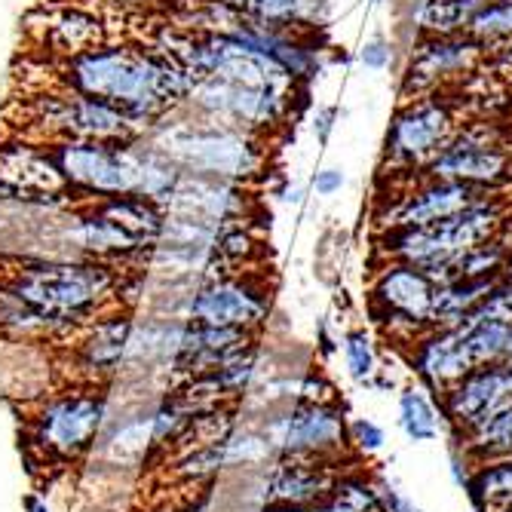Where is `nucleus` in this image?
Returning a JSON list of instances; mask_svg holds the SVG:
<instances>
[{"label":"nucleus","instance_id":"28","mask_svg":"<svg viewBox=\"0 0 512 512\" xmlns=\"http://www.w3.org/2000/svg\"><path fill=\"white\" fill-rule=\"evenodd\" d=\"M460 448L467 451L476 463L512 454V405L506 411H500L497 417H491L488 424L463 433Z\"/></svg>","mask_w":512,"mask_h":512},{"label":"nucleus","instance_id":"18","mask_svg":"<svg viewBox=\"0 0 512 512\" xmlns=\"http://www.w3.org/2000/svg\"><path fill=\"white\" fill-rule=\"evenodd\" d=\"M255 344H258V335H252V332L221 329V325H203V322L184 319L178 350L169 365L172 387L191 381V378H200V375H209V371L221 368L230 359H237L240 353H246Z\"/></svg>","mask_w":512,"mask_h":512},{"label":"nucleus","instance_id":"29","mask_svg":"<svg viewBox=\"0 0 512 512\" xmlns=\"http://www.w3.org/2000/svg\"><path fill=\"white\" fill-rule=\"evenodd\" d=\"M252 22L273 28H301L310 19V0H221Z\"/></svg>","mask_w":512,"mask_h":512},{"label":"nucleus","instance_id":"36","mask_svg":"<svg viewBox=\"0 0 512 512\" xmlns=\"http://www.w3.org/2000/svg\"><path fill=\"white\" fill-rule=\"evenodd\" d=\"M488 65L497 68V71H503V74H512V40L503 43V46H497V50L488 56Z\"/></svg>","mask_w":512,"mask_h":512},{"label":"nucleus","instance_id":"7","mask_svg":"<svg viewBox=\"0 0 512 512\" xmlns=\"http://www.w3.org/2000/svg\"><path fill=\"white\" fill-rule=\"evenodd\" d=\"M292 102H295V89L249 86V83H230L218 77H194V86L188 92L184 108L264 138L267 132L279 129L289 120Z\"/></svg>","mask_w":512,"mask_h":512},{"label":"nucleus","instance_id":"25","mask_svg":"<svg viewBox=\"0 0 512 512\" xmlns=\"http://www.w3.org/2000/svg\"><path fill=\"white\" fill-rule=\"evenodd\" d=\"M463 491L470 494L476 512H503L512 506V454L476 463Z\"/></svg>","mask_w":512,"mask_h":512},{"label":"nucleus","instance_id":"35","mask_svg":"<svg viewBox=\"0 0 512 512\" xmlns=\"http://www.w3.org/2000/svg\"><path fill=\"white\" fill-rule=\"evenodd\" d=\"M313 188H316V194H319V197H332V194H338V191L344 188V172H341V169H335V166L316 172Z\"/></svg>","mask_w":512,"mask_h":512},{"label":"nucleus","instance_id":"4","mask_svg":"<svg viewBox=\"0 0 512 512\" xmlns=\"http://www.w3.org/2000/svg\"><path fill=\"white\" fill-rule=\"evenodd\" d=\"M108 387L68 384L46 393L28 414V451L46 470H68L96 451L108 427Z\"/></svg>","mask_w":512,"mask_h":512},{"label":"nucleus","instance_id":"8","mask_svg":"<svg viewBox=\"0 0 512 512\" xmlns=\"http://www.w3.org/2000/svg\"><path fill=\"white\" fill-rule=\"evenodd\" d=\"M509 129L497 120L460 126L451 142L427 163V178L460 181L482 191H497L512 178Z\"/></svg>","mask_w":512,"mask_h":512},{"label":"nucleus","instance_id":"34","mask_svg":"<svg viewBox=\"0 0 512 512\" xmlns=\"http://www.w3.org/2000/svg\"><path fill=\"white\" fill-rule=\"evenodd\" d=\"M390 59H393V46L384 37H371L359 53V62L371 71H384L390 65Z\"/></svg>","mask_w":512,"mask_h":512},{"label":"nucleus","instance_id":"12","mask_svg":"<svg viewBox=\"0 0 512 512\" xmlns=\"http://www.w3.org/2000/svg\"><path fill=\"white\" fill-rule=\"evenodd\" d=\"M460 129L454 105L442 96L408 99L387 129V166L393 172L427 169V163L451 142Z\"/></svg>","mask_w":512,"mask_h":512},{"label":"nucleus","instance_id":"26","mask_svg":"<svg viewBox=\"0 0 512 512\" xmlns=\"http://www.w3.org/2000/svg\"><path fill=\"white\" fill-rule=\"evenodd\" d=\"M488 4L491 0H421L414 7V28L421 34H467Z\"/></svg>","mask_w":512,"mask_h":512},{"label":"nucleus","instance_id":"10","mask_svg":"<svg viewBox=\"0 0 512 512\" xmlns=\"http://www.w3.org/2000/svg\"><path fill=\"white\" fill-rule=\"evenodd\" d=\"M439 283L421 267L390 261L381 267L371 286V313L384 329L405 344H414L424 332H430V313Z\"/></svg>","mask_w":512,"mask_h":512},{"label":"nucleus","instance_id":"43","mask_svg":"<svg viewBox=\"0 0 512 512\" xmlns=\"http://www.w3.org/2000/svg\"><path fill=\"white\" fill-rule=\"evenodd\" d=\"M371 4H384V0H371Z\"/></svg>","mask_w":512,"mask_h":512},{"label":"nucleus","instance_id":"41","mask_svg":"<svg viewBox=\"0 0 512 512\" xmlns=\"http://www.w3.org/2000/svg\"><path fill=\"white\" fill-rule=\"evenodd\" d=\"M25 512H50V506H46V500H40V497H28Z\"/></svg>","mask_w":512,"mask_h":512},{"label":"nucleus","instance_id":"14","mask_svg":"<svg viewBox=\"0 0 512 512\" xmlns=\"http://www.w3.org/2000/svg\"><path fill=\"white\" fill-rule=\"evenodd\" d=\"M0 203L77 206L65 191L50 145L22 135L0 142Z\"/></svg>","mask_w":512,"mask_h":512},{"label":"nucleus","instance_id":"30","mask_svg":"<svg viewBox=\"0 0 512 512\" xmlns=\"http://www.w3.org/2000/svg\"><path fill=\"white\" fill-rule=\"evenodd\" d=\"M344 365L356 384H371L378 375V353L365 329H350L344 335Z\"/></svg>","mask_w":512,"mask_h":512},{"label":"nucleus","instance_id":"22","mask_svg":"<svg viewBox=\"0 0 512 512\" xmlns=\"http://www.w3.org/2000/svg\"><path fill=\"white\" fill-rule=\"evenodd\" d=\"M74 338L71 329L62 322L40 313L34 304H28L22 295H16L4 279H0V341L4 344H68Z\"/></svg>","mask_w":512,"mask_h":512},{"label":"nucleus","instance_id":"9","mask_svg":"<svg viewBox=\"0 0 512 512\" xmlns=\"http://www.w3.org/2000/svg\"><path fill=\"white\" fill-rule=\"evenodd\" d=\"M270 316V292L249 270L209 276L191 286L184 295L181 319L221 325V329H243L258 335Z\"/></svg>","mask_w":512,"mask_h":512},{"label":"nucleus","instance_id":"6","mask_svg":"<svg viewBox=\"0 0 512 512\" xmlns=\"http://www.w3.org/2000/svg\"><path fill=\"white\" fill-rule=\"evenodd\" d=\"M22 129L16 135L34 138V142H68V138H96V142H129L142 138L148 129L129 111L89 99L53 80L50 89H31L22 96Z\"/></svg>","mask_w":512,"mask_h":512},{"label":"nucleus","instance_id":"24","mask_svg":"<svg viewBox=\"0 0 512 512\" xmlns=\"http://www.w3.org/2000/svg\"><path fill=\"white\" fill-rule=\"evenodd\" d=\"M497 286V276H470V279H451L436 289L430 325L433 329H445V325H457L467 319Z\"/></svg>","mask_w":512,"mask_h":512},{"label":"nucleus","instance_id":"3","mask_svg":"<svg viewBox=\"0 0 512 512\" xmlns=\"http://www.w3.org/2000/svg\"><path fill=\"white\" fill-rule=\"evenodd\" d=\"M145 138L188 175L230 178L249 184L267 166L261 135L218 123L184 105L160 117Z\"/></svg>","mask_w":512,"mask_h":512},{"label":"nucleus","instance_id":"31","mask_svg":"<svg viewBox=\"0 0 512 512\" xmlns=\"http://www.w3.org/2000/svg\"><path fill=\"white\" fill-rule=\"evenodd\" d=\"M470 34L488 46L512 40V0H491V4L473 19Z\"/></svg>","mask_w":512,"mask_h":512},{"label":"nucleus","instance_id":"21","mask_svg":"<svg viewBox=\"0 0 512 512\" xmlns=\"http://www.w3.org/2000/svg\"><path fill=\"white\" fill-rule=\"evenodd\" d=\"M341 473L332 460L307 457H276L264 479V503L313 506L332 494V485Z\"/></svg>","mask_w":512,"mask_h":512},{"label":"nucleus","instance_id":"1","mask_svg":"<svg viewBox=\"0 0 512 512\" xmlns=\"http://www.w3.org/2000/svg\"><path fill=\"white\" fill-rule=\"evenodd\" d=\"M56 83L129 111L145 129L188 102L194 77L151 43L105 40L56 62Z\"/></svg>","mask_w":512,"mask_h":512},{"label":"nucleus","instance_id":"42","mask_svg":"<svg viewBox=\"0 0 512 512\" xmlns=\"http://www.w3.org/2000/svg\"><path fill=\"white\" fill-rule=\"evenodd\" d=\"M506 362H512V344H509V353H506Z\"/></svg>","mask_w":512,"mask_h":512},{"label":"nucleus","instance_id":"27","mask_svg":"<svg viewBox=\"0 0 512 512\" xmlns=\"http://www.w3.org/2000/svg\"><path fill=\"white\" fill-rule=\"evenodd\" d=\"M399 430L408 442H433L445 430V414L424 384L399 393Z\"/></svg>","mask_w":512,"mask_h":512},{"label":"nucleus","instance_id":"15","mask_svg":"<svg viewBox=\"0 0 512 512\" xmlns=\"http://www.w3.org/2000/svg\"><path fill=\"white\" fill-rule=\"evenodd\" d=\"M488 56H491V46L473 37L470 31L467 34H424L408 59L402 92L411 99L430 96L436 86L473 71Z\"/></svg>","mask_w":512,"mask_h":512},{"label":"nucleus","instance_id":"13","mask_svg":"<svg viewBox=\"0 0 512 512\" xmlns=\"http://www.w3.org/2000/svg\"><path fill=\"white\" fill-rule=\"evenodd\" d=\"M135 313L138 310L117 304L99 313L89 325H83V329L65 344L74 384L111 387L123 375Z\"/></svg>","mask_w":512,"mask_h":512},{"label":"nucleus","instance_id":"44","mask_svg":"<svg viewBox=\"0 0 512 512\" xmlns=\"http://www.w3.org/2000/svg\"><path fill=\"white\" fill-rule=\"evenodd\" d=\"M503 512H512V506H506V509H503Z\"/></svg>","mask_w":512,"mask_h":512},{"label":"nucleus","instance_id":"38","mask_svg":"<svg viewBox=\"0 0 512 512\" xmlns=\"http://www.w3.org/2000/svg\"><path fill=\"white\" fill-rule=\"evenodd\" d=\"M310 512H356L353 506H347L341 497H335V494H329L325 500H319V503H313L310 506Z\"/></svg>","mask_w":512,"mask_h":512},{"label":"nucleus","instance_id":"20","mask_svg":"<svg viewBox=\"0 0 512 512\" xmlns=\"http://www.w3.org/2000/svg\"><path fill=\"white\" fill-rule=\"evenodd\" d=\"M411 368L430 393L442 396L479 365L460 325H445V329L424 332L411 344Z\"/></svg>","mask_w":512,"mask_h":512},{"label":"nucleus","instance_id":"23","mask_svg":"<svg viewBox=\"0 0 512 512\" xmlns=\"http://www.w3.org/2000/svg\"><path fill=\"white\" fill-rule=\"evenodd\" d=\"M105 40H108L105 22L83 7L46 10L43 25H40V43L50 46V53H56V62L74 53H83L89 46L105 43Z\"/></svg>","mask_w":512,"mask_h":512},{"label":"nucleus","instance_id":"37","mask_svg":"<svg viewBox=\"0 0 512 512\" xmlns=\"http://www.w3.org/2000/svg\"><path fill=\"white\" fill-rule=\"evenodd\" d=\"M335 108H322V111H316V123H313V132H316V138L319 142H325L329 138V132H332V126H335Z\"/></svg>","mask_w":512,"mask_h":512},{"label":"nucleus","instance_id":"16","mask_svg":"<svg viewBox=\"0 0 512 512\" xmlns=\"http://www.w3.org/2000/svg\"><path fill=\"white\" fill-rule=\"evenodd\" d=\"M163 209L169 215H184V218H197V221H206L215 227H230V224L252 221L255 194L243 181L181 172Z\"/></svg>","mask_w":512,"mask_h":512},{"label":"nucleus","instance_id":"11","mask_svg":"<svg viewBox=\"0 0 512 512\" xmlns=\"http://www.w3.org/2000/svg\"><path fill=\"white\" fill-rule=\"evenodd\" d=\"M276 457L338 460L350 448V424L335 402H295L264 430Z\"/></svg>","mask_w":512,"mask_h":512},{"label":"nucleus","instance_id":"19","mask_svg":"<svg viewBox=\"0 0 512 512\" xmlns=\"http://www.w3.org/2000/svg\"><path fill=\"white\" fill-rule=\"evenodd\" d=\"M491 191L473 188V184H460V181H436L427 178V184L408 191L405 197H399L387 215H381V227L384 230H399V227H424V224H436L445 221L463 209H470L482 200H488Z\"/></svg>","mask_w":512,"mask_h":512},{"label":"nucleus","instance_id":"17","mask_svg":"<svg viewBox=\"0 0 512 512\" xmlns=\"http://www.w3.org/2000/svg\"><path fill=\"white\" fill-rule=\"evenodd\" d=\"M512 405V362L473 368L467 378L439 396V408L457 436L470 433Z\"/></svg>","mask_w":512,"mask_h":512},{"label":"nucleus","instance_id":"5","mask_svg":"<svg viewBox=\"0 0 512 512\" xmlns=\"http://www.w3.org/2000/svg\"><path fill=\"white\" fill-rule=\"evenodd\" d=\"M506 215H509V203L500 197H488L436 224L387 230L384 252L390 261L421 267L442 286L454 276L460 258H467L476 246L500 234L506 227Z\"/></svg>","mask_w":512,"mask_h":512},{"label":"nucleus","instance_id":"2","mask_svg":"<svg viewBox=\"0 0 512 512\" xmlns=\"http://www.w3.org/2000/svg\"><path fill=\"white\" fill-rule=\"evenodd\" d=\"M0 279L74 335L120 304L123 267L92 258L0 255Z\"/></svg>","mask_w":512,"mask_h":512},{"label":"nucleus","instance_id":"39","mask_svg":"<svg viewBox=\"0 0 512 512\" xmlns=\"http://www.w3.org/2000/svg\"><path fill=\"white\" fill-rule=\"evenodd\" d=\"M497 289L512 301V258L506 261V267L500 270V276H497Z\"/></svg>","mask_w":512,"mask_h":512},{"label":"nucleus","instance_id":"33","mask_svg":"<svg viewBox=\"0 0 512 512\" xmlns=\"http://www.w3.org/2000/svg\"><path fill=\"white\" fill-rule=\"evenodd\" d=\"M375 488H378V503H381V512H424L421 506H417L396 479L378 473L375 476Z\"/></svg>","mask_w":512,"mask_h":512},{"label":"nucleus","instance_id":"40","mask_svg":"<svg viewBox=\"0 0 512 512\" xmlns=\"http://www.w3.org/2000/svg\"><path fill=\"white\" fill-rule=\"evenodd\" d=\"M261 512H310V506H289V503H264Z\"/></svg>","mask_w":512,"mask_h":512},{"label":"nucleus","instance_id":"32","mask_svg":"<svg viewBox=\"0 0 512 512\" xmlns=\"http://www.w3.org/2000/svg\"><path fill=\"white\" fill-rule=\"evenodd\" d=\"M387 436L381 430V424H375L371 417H356V421H350V448H356L362 457H371L378 454L384 448Z\"/></svg>","mask_w":512,"mask_h":512}]
</instances>
